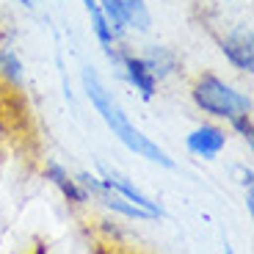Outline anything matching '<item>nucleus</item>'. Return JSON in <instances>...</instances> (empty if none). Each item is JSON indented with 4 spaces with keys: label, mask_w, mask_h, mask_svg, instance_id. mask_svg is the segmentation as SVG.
<instances>
[{
    "label": "nucleus",
    "mask_w": 254,
    "mask_h": 254,
    "mask_svg": "<svg viewBox=\"0 0 254 254\" xmlns=\"http://www.w3.org/2000/svg\"><path fill=\"white\" fill-rule=\"evenodd\" d=\"M83 86H86V91H89V100L94 102V108L102 114V119H105V125L114 130V135L122 141V144L130 149V152H135V155H141V158H146V160H152V163H160V166H166V169H172V158L160 149L158 144H152V141L146 138L144 133H138L130 122H127V116H125V111L119 108L114 102V97L108 94V91L102 89V83H100V77L94 75L91 69H83Z\"/></svg>",
    "instance_id": "f257e3e1"
},
{
    "label": "nucleus",
    "mask_w": 254,
    "mask_h": 254,
    "mask_svg": "<svg viewBox=\"0 0 254 254\" xmlns=\"http://www.w3.org/2000/svg\"><path fill=\"white\" fill-rule=\"evenodd\" d=\"M193 102L204 114H213V116H224V119H232L238 114H249L252 111V102L249 97L238 94L232 86H227L224 80L213 75H204L202 80L193 86Z\"/></svg>",
    "instance_id": "f03ea898"
},
{
    "label": "nucleus",
    "mask_w": 254,
    "mask_h": 254,
    "mask_svg": "<svg viewBox=\"0 0 254 254\" xmlns=\"http://www.w3.org/2000/svg\"><path fill=\"white\" fill-rule=\"evenodd\" d=\"M80 183L86 185V188L91 190V193H97V199H100L105 207H111V210H116V213H122V216H130V218H155L149 210H144V207H138V204H133V202H127L122 193H114V190L108 188V185H102V183H97L91 174H80Z\"/></svg>",
    "instance_id": "7ed1b4c3"
},
{
    "label": "nucleus",
    "mask_w": 254,
    "mask_h": 254,
    "mask_svg": "<svg viewBox=\"0 0 254 254\" xmlns=\"http://www.w3.org/2000/svg\"><path fill=\"white\" fill-rule=\"evenodd\" d=\"M252 45H254L252 33H249V31H238V33H232L229 39H224L221 50H224V56H227L229 61L235 64V66L252 72L254 69V47Z\"/></svg>",
    "instance_id": "20e7f679"
},
{
    "label": "nucleus",
    "mask_w": 254,
    "mask_h": 254,
    "mask_svg": "<svg viewBox=\"0 0 254 254\" xmlns=\"http://www.w3.org/2000/svg\"><path fill=\"white\" fill-rule=\"evenodd\" d=\"M224 144H227L224 130L210 127V125L199 127V130H193V133L188 135V149L193 155H202V158H216V155L224 149Z\"/></svg>",
    "instance_id": "39448f33"
},
{
    "label": "nucleus",
    "mask_w": 254,
    "mask_h": 254,
    "mask_svg": "<svg viewBox=\"0 0 254 254\" xmlns=\"http://www.w3.org/2000/svg\"><path fill=\"white\" fill-rule=\"evenodd\" d=\"M105 185H108L111 190H119V193L127 199V202H133V204H138V207L149 210V213H152L155 218L160 216V207H158V204H155V202H149V199H146L144 193H141V190H135V188H133L130 183H127L125 177H119V174L108 172V169H105Z\"/></svg>",
    "instance_id": "423d86ee"
},
{
    "label": "nucleus",
    "mask_w": 254,
    "mask_h": 254,
    "mask_svg": "<svg viewBox=\"0 0 254 254\" xmlns=\"http://www.w3.org/2000/svg\"><path fill=\"white\" fill-rule=\"evenodd\" d=\"M125 69H127L130 83L141 91V97L149 100V97L155 94V75L149 72V66L144 64V58H125Z\"/></svg>",
    "instance_id": "0eeeda50"
},
{
    "label": "nucleus",
    "mask_w": 254,
    "mask_h": 254,
    "mask_svg": "<svg viewBox=\"0 0 254 254\" xmlns=\"http://www.w3.org/2000/svg\"><path fill=\"white\" fill-rule=\"evenodd\" d=\"M144 64L149 66V72H152L155 77H163L177 66V58H174V53L163 50V47H152V53L144 58Z\"/></svg>",
    "instance_id": "6e6552de"
},
{
    "label": "nucleus",
    "mask_w": 254,
    "mask_h": 254,
    "mask_svg": "<svg viewBox=\"0 0 254 254\" xmlns=\"http://www.w3.org/2000/svg\"><path fill=\"white\" fill-rule=\"evenodd\" d=\"M125 6V25H133L138 31H149V11H146L144 0H122Z\"/></svg>",
    "instance_id": "1a4fd4ad"
},
{
    "label": "nucleus",
    "mask_w": 254,
    "mask_h": 254,
    "mask_svg": "<svg viewBox=\"0 0 254 254\" xmlns=\"http://www.w3.org/2000/svg\"><path fill=\"white\" fill-rule=\"evenodd\" d=\"M47 180H53V183L61 188V193L66 199H72V202H83V190L75 185V180H69V174L64 172L61 166H47Z\"/></svg>",
    "instance_id": "9d476101"
},
{
    "label": "nucleus",
    "mask_w": 254,
    "mask_h": 254,
    "mask_svg": "<svg viewBox=\"0 0 254 254\" xmlns=\"http://www.w3.org/2000/svg\"><path fill=\"white\" fill-rule=\"evenodd\" d=\"M102 11H105L102 17L108 22L111 33L119 36L125 31V6H122V0H102Z\"/></svg>",
    "instance_id": "9b49d317"
},
{
    "label": "nucleus",
    "mask_w": 254,
    "mask_h": 254,
    "mask_svg": "<svg viewBox=\"0 0 254 254\" xmlns=\"http://www.w3.org/2000/svg\"><path fill=\"white\" fill-rule=\"evenodd\" d=\"M86 3V8H89V14H91V22H94V33L100 36V42L105 47L114 42V33H111V28H108V22H105V17H102V8H100V3L97 0H83Z\"/></svg>",
    "instance_id": "f8f14e48"
},
{
    "label": "nucleus",
    "mask_w": 254,
    "mask_h": 254,
    "mask_svg": "<svg viewBox=\"0 0 254 254\" xmlns=\"http://www.w3.org/2000/svg\"><path fill=\"white\" fill-rule=\"evenodd\" d=\"M0 72H3V77L11 80V83L22 80V64H19L17 53H14L11 47H3V50H0Z\"/></svg>",
    "instance_id": "ddd939ff"
},
{
    "label": "nucleus",
    "mask_w": 254,
    "mask_h": 254,
    "mask_svg": "<svg viewBox=\"0 0 254 254\" xmlns=\"http://www.w3.org/2000/svg\"><path fill=\"white\" fill-rule=\"evenodd\" d=\"M229 122H232V127H235L243 138L252 141V119H249V114H238V116H232Z\"/></svg>",
    "instance_id": "4468645a"
},
{
    "label": "nucleus",
    "mask_w": 254,
    "mask_h": 254,
    "mask_svg": "<svg viewBox=\"0 0 254 254\" xmlns=\"http://www.w3.org/2000/svg\"><path fill=\"white\" fill-rule=\"evenodd\" d=\"M17 3H22V6H31V0H17Z\"/></svg>",
    "instance_id": "2eb2a0df"
},
{
    "label": "nucleus",
    "mask_w": 254,
    "mask_h": 254,
    "mask_svg": "<svg viewBox=\"0 0 254 254\" xmlns=\"http://www.w3.org/2000/svg\"><path fill=\"white\" fill-rule=\"evenodd\" d=\"M0 138H3V125H0Z\"/></svg>",
    "instance_id": "dca6fc26"
}]
</instances>
